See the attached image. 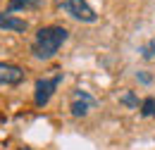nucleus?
I'll return each mask as SVG.
<instances>
[{
    "label": "nucleus",
    "mask_w": 155,
    "mask_h": 150,
    "mask_svg": "<svg viewBox=\"0 0 155 150\" xmlns=\"http://www.w3.org/2000/svg\"><path fill=\"white\" fill-rule=\"evenodd\" d=\"M19 150H34V148H19Z\"/></svg>",
    "instance_id": "11"
},
{
    "label": "nucleus",
    "mask_w": 155,
    "mask_h": 150,
    "mask_svg": "<svg viewBox=\"0 0 155 150\" xmlns=\"http://www.w3.org/2000/svg\"><path fill=\"white\" fill-rule=\"evenodd\" d=\"M24 81V69L10 62H0V86H17Z\"/></svg>",
    "instance_id": "4"
},
{
    "label": "nucleus",
    "mask_w": 155,
    "mask_h": 150,
    "mask_svg": "<svg viewBox=\"0 0 155 150\" xmlns=\"http://www.w3.org/2000/svg\"><path fill=\"white\" fill-rule=\"evenodd\" d=\"M93 105H96V100L86 93V91H77V93H74V98H72L69 110H72V114H74V117H86V114L93 110Z\"/></svg>",
    "instance_id": "5"
},
{
    "label": "nucleus",
    "mask_w": 155,
    "mask_h": 150,
    "mask_svg": "<svg viewBox=\"0 0 155 150\" xmlns=\"http://www.w3.org/2000/svg\"><path fill=\"white\" fill-rule=\"evenodd\" d=\"M0 29H5V31H15V34H24L26 29H29V24L19 17H12L10 12L5 15V12H0Z\"/></svg>",
    "instance_id": "6"
},
{
    "label": "nucleus",
    "mask_w": 155,
    "mask_h": 150,
    "mask_svg": "<svg viewBox=\"0 0 155 150\" xmlns=\"http://www.w3.org/2000/svg\"><path fill=\"white\" fill-rule=\"evenodd\" d=\"M141 57H143V60H153L155 57V41H148V43L141 48Z\"/></svg>",
    "instance_id": "9"
},
{
    "label": "nucleus",
    "mask_w": 155,
    "mask_h": 150,
    "mask_svg": "<svg viewBox=\"0 0 155 150\" xmlns=\"http://www.w3.org/2000/svg\"><path fill=\"white\" fill-rule=\"evenodd\" d=\"M60 81H62V74L45 76V79H38V81H36V88H34V103H36L38 107H43V105L50 103V98H53V93L58 91Z\"/></svg>",
    "instance_id": "3"
},
{
    "label": "nucleus",
    "mask_w": 155,
    "mask_h": 150,
    "mask_svg": "<svg viewBox=\"0 0 155 150\" xmlns=\"http://www.w3.org/2000/svg\"><path fill=\"white\" fill-rule=\"evenodd\" d=\"M141 117H155V98H146L141 103Z\"/></svg>",
    "instance_id": "8"
},
{
    "label": "nucleus",
    "mask_w": 155,
    "mask_h": 150,
    "mask_svg": "<svg viewBox=\"0 0 155 150\" xmlns=\"http://www.w3.org/2000/svg\"><path fill=\"white\" fill-rule=\"evenodd\" d=\"M69 38V31L64 26H43L36 31L34 43H31V55L36 60H53L62 48V43Z\"/></svg>",
    "instance_id": "1"
},
{
    "label": "nucleus",
    "mask_w": 155,
    "mask_h": 150,
    "mask_svg": "<svg viewBox=\"0 0 155 150\" xmlns=\"http://www.w3.org/2000/svg\"><path fill=\"white\" fill-rule=\"evenodd\" d=\"M55 7L62 10L64 15L79 19V21H86V24H93L98 19V15L93 12V7L86 0H55Z\"/></svg>",
    "instance_id": "2"
},
{
    "label": "nucleus",
    "mask_w": 155,
    "mask_h": 150,
    "mask_svg": "<svg viewBox=\"0 0 155 150\" xmlns=\"http://www.w3.org/2000/svg\"><path fill=\"white\" fill-rule=\"evenodd\" d=\"M122 103H124V105H136V98L131 93H127L124 98H122Z\"/></svg>",
    "instance_id": "10"
},
{
    "label": "nucleus",
    "mask_w": 155,
    "mask_h": 150,
    "mask_svg": "<svg viewBox=\"0 0 155 150\" xmlns=\"http://www.w3.org/2000/svg\"><path fill=\"white\" fill-rule=\"evenodd\" d=\"M41 0H10L7 2V12H17V10H38Z\"/></svg>",
    "instance_id": "7"
}]
</instances>
